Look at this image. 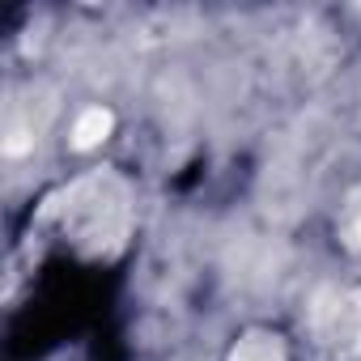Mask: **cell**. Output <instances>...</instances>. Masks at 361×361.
<instances>
[{"mask_svg":"<svg viewBox=\"0 0 361 361\" xmlns=\"http://www.w3.org/2000/svg\"><path fill=\"white\" fill-rule=\"evenodd\" d=\"M230 361H285V348H281V340H276V336L255 331V336L238 340V348L230 353Z\"/></svg>","mask_w":361,"mask_h":361,"instance_id":"6da1fadb","label":"cell"},{"mask_svg":"<svg viewBox=\"0 0 361 361\" xmlns=\"http://www.w3.org/2000/svg\"><path fill=\"white\" fill-rule=\"evenodd\" d=\"M106 132H111V111L90 106V111L77 119V128H73V145H77V149H94Z\"/></svg>","mask_w":361,"mask_h":361,"instance_id":"7a4b0ae2","label":"cell"}]
</instances>
